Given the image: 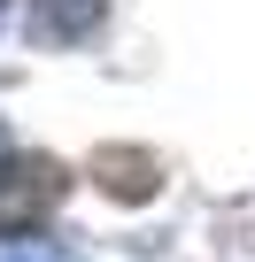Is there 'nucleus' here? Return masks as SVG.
<instances>
[{
  "mask_svg": "<svg viewBox=\"0 0 255 262\" xmlns=\"http://www.w3.org/2000/svg\"><path fill=\"white\" fill-rule=\"evenodd\" d=\"M101 24V0H31V39L62 47V39H85Z\"/></svg>",
  "mask_w": 255,
  "mask_h": 262,
  "instance_id": "3",
  "label": "nucleus"
},
{
  "mask_svg": "<svg viewBox=\"0 0 255 262\" xmlns=\"http://www.w3.org/2000/svg\"><path fill=\"white\" fill-rule=\"evenodd\" d=\"M70 193V170L54 155H0V239L39 231Z\"/></svg>",
  "mask_w": 255,
  "mask_h": 262,
  "instance_id": "1",
  "label": "nucleus"
},
{
  "mask_svg": "<svg viewBox=\"0 0 255 262\" xmlns=\"http://www.w3.org/2000/svg\"><path fill=\"white\" fill-rule=\"evenodd\" d=\"M93 185L108 201H155L163 193V162L147 147H93Z\"/></svg>",
  "mask_w": 255,
  "mask_h": 262,
  "instance_id": "2",
  "label": "nucleus"
},
{
  "mask_svg": "<svg viewBox=\"0 0 255 262\" xmlns=\"http://www.w3.org/2000/svg\"><path fill=\"white\" fill-rule=\"evenodd\" d=\"M0 262H62V254H47V247H8Z\"/></svg>",
  "mask_w": 255,
  "mask_h": 262,
  "instance_id": "4",
  "label": "nucleus"
}]
</instances>
